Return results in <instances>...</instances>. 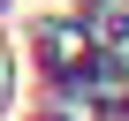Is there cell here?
Masks as SVG:
<instances>
[{
  "label": "cell",
  "mask_w": 129,
  "mask_h": 121,
  "mask_svg": "<svg viewBox=\"0 0 129 121\" xmlns=\"http://www.w3.org/2000/svg\"><path fill=\"white\" fill-rule=\"evenodd\" d=\"M0 83H8V76H0Z\"/></svg>",
  "instance_id": "6da1fadb"
}]
</instances>
